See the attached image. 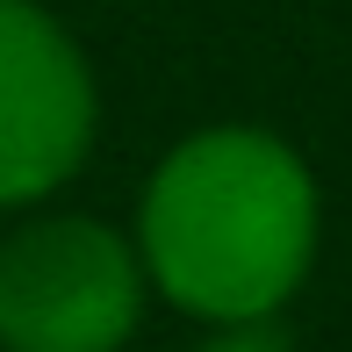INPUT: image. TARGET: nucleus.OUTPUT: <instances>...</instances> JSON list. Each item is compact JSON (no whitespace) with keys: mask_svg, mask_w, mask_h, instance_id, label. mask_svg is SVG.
<instances>
[{"mask_svg":"<svg viewBox=\"0 0 352 352\" xmlns=\"http://www.w3.org/2000/svg\"><path fill=\"white\" fill-rule=\"evenodd\" d=\"M144 316V259L94 216H36L0 245V345L116 352Z\"/></svg>","mask_w":352,"mask_h":352,"instance_id":"f03ea898","label":"nucleus"},{"mask_svg":"<svg viewBox=\"0 0 352 352\" xmlns=\"http://www.w3.org/2000/svg\"><path fill=\"white\" fill-rule=\"evenodd\" d=\"M94 72L58 14L0 0V209L43 201L94 151Z\"/></svg>","mask_w":352,"mask_h":352,"instance_id":"7ed1b4c3","label":"nucleus"},{"mask_svg":"<svg viewBox=\"0 0 352 352\" xmlns=\"http://www.w3.org/2000/svg\"><path fill=\"white\" fill-rule=\"evenodd\" d=\"M201 352H295V345L280 331H266V316H259V324H216V338Z\"/></svg>","mask_w":352,"mask_h":352,"instance_id":"20e7f679","label":"nucleus"},{"mask_svg":"<svg viewBox=\"0 0 352 352\" xmlns=\"http://www.w3.org/2000/svg\"><path fill=\"white\" fill-rule=\"evenodd\" d=\"M158 295L209 324L274 316L316 259V180L266 130H201L158 158L137 216Z\"/></svg>","mask_w":352,"mask_h":352,"instance_id":"f257e3e1","label":"nucleus"}]
</instances>
